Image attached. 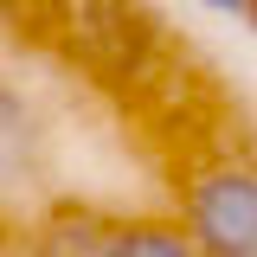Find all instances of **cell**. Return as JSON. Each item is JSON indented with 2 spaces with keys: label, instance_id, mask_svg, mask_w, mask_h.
<instances>
[{
  "label": "cell",
  "instance_id": "1",
  "mask_svg": "<svg viewBox=\"0 0 257 257\" xmlns=\"http://www.w3.org/2000/svg\"><path fill=\"white\" fill-rule=\"evenodd\" d=\"M187 238L206 257H257V167L225 161L187 187Z\"/></svg>",
  "mask_w": 257,
  "mask_h": 257
},
{
  "label": "cell",
  "instance_id": "2",
  "mask_svg": "<svg viewBox=\"0 0 257 257\" xmlns=\"http://www.w3.org/2000/svg\"><path fill=\"white\" fill-rule=\"evenodd\" d=\"M109 257H206V251L187 238V225L135 219V225H116V238H109Z\"/></svg>",
  "mask_w": 257,
  "mask_h": 257
},
{
  "label": "cell",
  "instance_id": "3",
  "mask_svg": "<svg viewBox=\"0 0 257 257\" xmlns=\"http://www.w3.org/2000/svg\"><path fill=\"white\" fill-rule=\"evenodd\" d=\"M109 238H116V225H96L90 212H77V219H58L45 231L39 257H109Z\"/></svg>",
  "mask_w": 257,
  "mask_h": 257
},
{
  "label": "cell",
  "instance_id": "4",
  "mask_svg": "<svg viewBox=\"0 0 257 257\" xmlns=\"http://www.w3.org/2000/svg\"><path fill=\"white\" fill-rule=\"evenodd\" d=\"M206 13H251V0H199Z\"/></svg>",
  "mask_w": 257,
  "mask_h": 257
}]
</instances>
